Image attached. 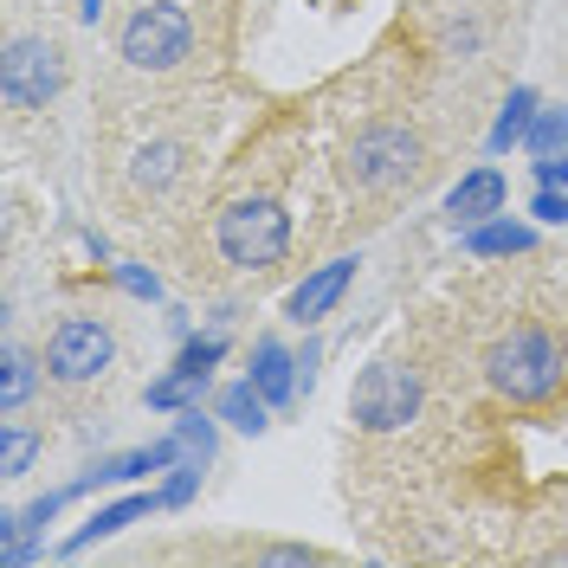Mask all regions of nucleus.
<instances>
[{"label": "nucleus", "mask_w": 568, "mask_h": 568, "mask_svg": "<svg viewBox=\"0 0 568 568\" xmlns=\"http://www.w3.org/2000/svg\"><path fill=\"white\" fill-rule=\"evenodd\" d=\"M485 375H491L497 394H510V400L536 407V400H549V394L568 382V355H562V343H556L549 329L524 323V329H510V336H497L491 343Z\"/></svg>", "instance_id": "obj_1"}, {"label": "nucleus", "mask_w": 568, "mask_h": 568, "mask_svg": "<svg viewBox=\"0 0 568 568\" xmlns=\"http://www.w3.org/2000/svg\"><path fill=\"white\" fill-rule=\"evenodd\" d=\"M213 246L226 265H240V272H272L284 265V252H291V213L278 201H233V207L213 220Z\"/></svg>", "instance_id": "obj_2"}, {"label": "nucleus", "mask_w": 568, "mask_h": 568, "mask_svg": "<svg viewBox=\"0 0 568 568\" xmlns=\"http://www.w3.org/2000/svg\"><path fill=\"white\" fill-rule=\"evenodd\" d=\"M414 414H420V375H414L407 362L382 355V362H368V368L355 375L349 420L362 426V433H394V426H407Z\"/></svg>", "instance_id": "obj_3"}, {"label": "nucleus", "mask_w": 568, "mask_h": 568, "mask_svg": "<svg viewBox=\"0 0 568 568\" xmlns=\"http://www.w3.org/2000/svg\"><path fill=\"white\" fill-rule=\"evenodd\" d=\"M116 52L136 71L181 65V59L194 52V20H187V7H181V0H149V7H136V13L123 20V33H116Z\"/></svg>", "instance_id": "obj_4"}, {"label": "nucleus", "mask_w": 568, "mask_h": 568, "mask_svg": "<svg viewBox=\"0 0 568 568\" xmlns=\"http://www.w3.org/2000/svg\"><path fill=\"white\" fill-rule=\"evenodd\" d=\"M420 136L407 130V123H375V130H362L349 142V181L362 194H394V187H407V181L420 175Z\"/></svg>", "instance_id": "obj_5"}, {"label": "nucleus", "mask_w": 568, "mask_h": 568, "mask_svg": "<svg viewBox=\"0 0 568 568\" xmlns=\"http://www.w3.org/2000/svg\"><path fill=\"white\" fill-rule=\"evenodd\" d=\"M0 91L13 110H45L65 91V45L52 33H20L0 59Z\"/></svg>", "instance_id": "obj_6"}, {"label": "nucleus", "mask_w": 568, "mask_h": 568, "mask_svg": "<svg viewBox=\"0 0 568 568\" xmlns=\"http://www.w3.org/2000/svg\"><path fill=\"white\" fill-rule=\"evenodd\" d=\"M110 362H116V336H110L104 317H65L45 336V375H59L71 388L110 375Z\"/></svg>", "instance_id": "obj_7"}, {"label": "nucleus", "mask_w": 568, "mask_h": 568, "mask_svg": "<svg viewBox=\"0 0 568 568\" xmlns=\"http://www.w3.org/2000/svg\"><path fill=\"white\" fill-rule=\"evenodd\" d=\"M169 465H181V439L175 433H162V439H149V446H130V453H104V459H91L65 491L84 497V491H104V485H136V478H149V471H169Z\"/></svg>", "instance_id": "obj_8"}, {"label": "nucleus", "mask_w": 568, "mask_h": 568, "mask_svg": "<svg viewBox=\"0 0 568 568\" xmlns=\"http://www.w3.org/2000/svg\"><path fill=\"white\" fill-rule=\"evenodd\" d=\"M355 265L362 258H329V265H317V272H304V284H291V297H284V317L297 323V329H311V323H323L343 297H349V284H355Z\"/></svg>", "instance_id": "obj_9"}, {"label": "nucleus", "mask_w": 568, "mask_h": 568, "mask_svg": "<svg viewBox=\"0 0 568 568\" xmlns=\"http://www.w3.org/2000/svg\"><path fill=\"white\" fill-rule=\"evenodd\" d=\"M71 504V491H45L33 504H20V510H7V524H0V562L7 568H27L45 556V524L59 517Z\"/></svg>", "instance_id": "obj_10"}, {"label": "nucleus", "mask_w": 568, "mask_h": 568, "mask_svg": "<svg viewBox=\"0 0 568 568\" xmlns=\"http://www.w3.org/2000/svg\"><path fill=\"white\" fill-rule=\"evenodd\" d=\"M504 207H510V181H504V169H491V162L465 169V175L453 181V194H446L453 233H459V226H478V220H491V213H504Z\"/></svg>", "instance_id": "obj_11"}, {"label": "nucleus", "mask_w": 568, "mask_h": 568, "mask_svg": "<svg viewBox=\"0 0 568 568\" xmlns=\"http://www.w3.org/2000/svg\"><path fill=\"white\" fill-rule=\"evenodd\" d=\"M246 375H252V388L265 394L272 407H297V394H304V368H297V349H284L278 336H258L246 355Z\"/></svg>", "instance_id": "obj_12"}, {"label": "nucleus", "mask_w": 568, "mask_h": 568, "mask_svg": "<svg viewBox=\"0 0 568 568\" xmlns=\"http://www.w3.org/2000/svg\"><path fill=\"white\" fill-rule=\"evenodd\" d=\"M149 510H162V491H130V497H116V504H104V510H91V517H84V524H78V530L59 542V556H84L91 542H104V536L142 524Z\"/></svg>", "instance_id": "obj_13"}, {"label": "nucleus", "mask_w": 568, "mask_h": 568, "mask_svg": "<svg viewBox=\"0 0 568 568\" xmlns=\"http://www.w3.org/2000/svg\"><path fill=\"white\" fill-rule=\"evenodd\" d=\"M459 246L471 258H524L536 246V226L524 220H510V213H491V220H478V226H459Z\"/></svg>", "instance_id": "obj_14"}, {"label": "nucleus", "mask_w": 568, "mask_h": 568, "mask_svg": "<svg viewBox=\"0 0 568 568\" xmlns=\"http://www.w3.org/2000/svg\"><path fill=\"white\" fill-rule=\"evenodd\" d=\"M213 414H220V420L233 426V433H246V439H258V433L272 426V414H278V407H272L265 394L252 388V375H240V382H226V388L213 394Z\"/></svg>", "instance_id": "obj_15"}, {"label": "nucleus", "mask_w": 568, "mask_h": 568, "mask_svg": "<svg viewBox=\"0 0 568 568\" xmlns=\"http://www.w3.org/2000/svg\"><path fill=\"white\" fill-rule=\"evenodd\" d=\"M536 110H542V98H536L530 84H510L504 110L491 116V136H485V149H491V155H510V149H524V142H530Z\"/></svg>", "instance_id": "obj_16"}, {"label": "nucleus", "mask_w": 568, "mask_h": 568, "mask_svg": "<svg viewBox=\"0 0 568 568\" xmlns=\"http://www.w3.org/2000/svg\"><path fill=\"white\" fill-rule=\"evenodd\" d=\"M213 375H194V368H169V375H155L149 388H142V407L149 414H181V407H201V394H207Z\"/></svg>", "instance_id": "obj_17"}, {"label": "nucleus", "mask_w": 568, "mask_h": 568, "mask_svg": "<svg viewBox=\"0 0 568 568\" xmlns=\"http://www.w3.org/2000/svg\"><path fill=\"white\" fill-rule=\"evenodd\" d=\"M220 426H226L220 414H201V407H181L169 433L181 439V459H194V465H213V453H220Z\"/></svg>", "instance_id": "obj_18"}, {"label": "nucleus", "mask_w": 568, "mask_h": 568, "mask_svg": "<svg viewBox=\"0 0 568 568\" xmlns=\"http://www.w3.org/2000/svg\"><path fill=\"white\" fill-rule=\"evenodd\" d=\"M33 388H39L33 355L20 349V343H7V355H0V414H20L33 400Z\"/></svg>", "instance_id": "obj_19"}, {"label": "nucleus", "mask_w": 568, "mask_h": 568, "mask_svg": "<svg viewBox=\"0 0 568 568\" xmlns=\"http://www.w3.org/2000/svg\"><path fill=\"white\" fill-rule=\"evenodd\" d=\"M181 169H187V155H181L175 142H155V149H142V155H136L130 187H136V194H162V187L181 175Z\"/></svg>", "instance_id": "obj_20"}, {"label": "nucleus", "mask_w": 568, "mask_h": 568, "mask_svg": "<svg viewBox=\"0 0 568 568\" xmlns=\"http://www.w3.org/2000/svg\"><path fill=\"white\" fill-rule=\"evenodd\" d=\"M39 453H45V433H33V426H20L7 414V426H0V478H27Z\"/></svg>", "instance_id": "obj_21"}, {"label": "nucleus", "mask_w": 568, "mask_h": 568, "mask_svg": "<svg viewBox=\"0 0 568 568\" xmlns=\"http://www.w3.org/2000/svg\"><path fill=\"white\" fill-rule=\"evenodd\" d=\"M181 368H194V375H213L220 362H226V329H187L175 349Z\"/></svg>", "instance_id": "obj_22"}, {"label": "nucleus", "mask_w": 568, "mask_h": 568, "mask_svg": "<svg viewBox=\"0 0 568 568\" xmlns=\"http://www.w3.org/2000/svg\"><path fill=\"white\" fill-rule=\"evenodd\" d=\"M530 162H542V155H562L568 149V110L562 104H549V110H536V123H530Z\"/></svg>", "instance_id": "obj_23"}, {"label": "nucleus", "mask_w": 568, "mask_h": 568, "mask_svg": "<svg viewBox=\"0 0 568 568\" xmlns=\"http://www.w3.org/2000/svg\"><path fill=\"white\" fill-rule=\"evenodd\" d=\"M110 284H116L123 297H136V304H162V278H155L149 265H136V258H116V265H110Z\"/></svg>", "instance_id": "obj_24"}, {"label": "nucleus", "mask_w": 568, "mask_h": 568, "mask_svg": "<svg viewBox=\"0 0 568 568\" xmlns=\"http://www.w3.org/2000/svg\"><path fill=\"white\" fill-rule=\"evenodd\" d=\"M201 471H207V465H194V459L169 465V478L155 485V491H162V510H187V504L201 497Z\"/></svg>", "instance_id": "obj_25"}, {"label": "nucleus", "mask_w": 568, "mask_h": 568, "mask_svg": "<svg viewBox=\"0 0 568 568\" xmlns=\"http://www.w3.org/2000/svg\"><path fill=\"white\" fill-rule=\"evenodd\" d=\"M258 562L297 568V562H329V556H323V549H311V542H265V549H258Z\"/></svg>", "instance_id": "obj_26"}, {"label": "nucleus", "mask_w": 568, "mask_h": 568, "mask_svg": "<svg viewBox=\"0 0 568 568\" xmlns=\"http://www.w3.org/2000/svg\"><path fill=\"white\" fill-rule=\"evenodd\" d=\"M530 213L542 220V226H568V187H536Z\"/></svg>", "instance_id": "obj_27"}, {"label": "nucleus", "mask_w": 568, "mask_h": 568, "mask_svg": "<svg viewBox=\"0 0 568 568\" xmlns=\"http://www.w3.org/2000/svg\"><path fill=\"white\" fill-rule=\"evenodd\" d=\"M536 169V187H568V149L562 155H542V162H530Z\"/></svg>", "instance_id": "obj_28"}, {"label": "nucleus", "mask_w": 568, "mask_h": 568, "mask_svg": "<svg viewBox=\"0 0 568 568\" xmlns=\"http://www.w3.org/2000/svg\"><path fill=\"white\" fill-rule=\"evenodd\" d=\"M446 45H453V52H459V59H471V52H478V45H485V33H478V27H471V20H459V27H453V33H446Z\"/></svg>", "instance_id": "obj_29"}, {"label": "nucleus", "mask_w": 568, "mask_h": 568, "mask_svg": "<svg viewBox=\"0 0 568 568\" xmlns=\"http://www.w3.org/2000/svg\"><path fill=\"white\" fill-rule=\"evenodd\" d=\"M317 362H323V343H304V349H297V368H304V394L317 388Z\"/></svg>", "instance_id": "obj_30"}, {"label": "nucleus", "mask_w": 568, "mask_h": 568, "mask_svg": "<svg viewBox=\"0 0 568 568\" xmlns=\"http://www.w3.org/2000/svg\"><path fill=\"white\" fill-rule=\"evenodd\" d=\"M98 13H104V0H78V20L84 27H98Z\"/></svg>", "instance_id": "obj_31"}]
</instances>
